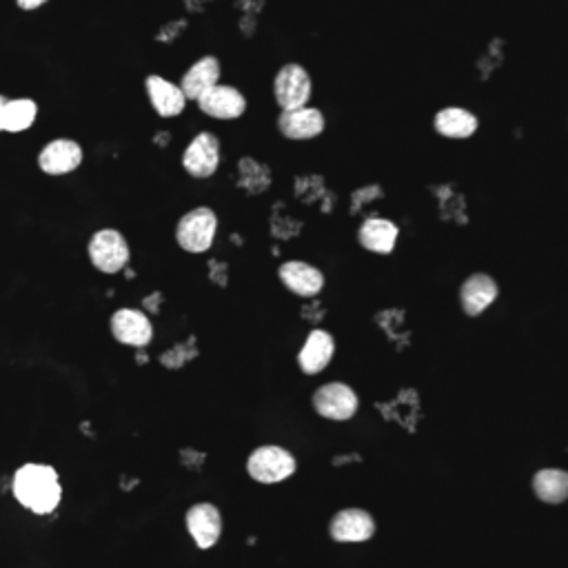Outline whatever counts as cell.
<instances>
[{"label": "cell", "mask_w": 568, "mask_h": 568, "mask_svg": "<svg viewBox=\"0 0 568 568\" xmlns=\"http://www.w3.org/2000/svg\"><path fill=\"white\" fill-rule=\"evenodd\" d=\"M9 103V98L0 94V131H3V118H5V107Z\"/></svg>", "instance_id": "cell-24"}, {"label": "cell", "mask_w": 568, "mask_h": 568, "mask_svg": "<svg viewBox=\"0 0 568 568\" xmlns=\"http://www.w3.org/2000/svg\"><path fill=\"white\" fill-rule=\"evenodd\" d=\"M500 296V287L489 273H471L460 287V304L466 316L478 318Z\"/></svg>", "instance_id": "cell-16"}, {"label": "cell", "mask_w": 568, "mask_h": 568, "mask_svg": "<svg viewBox=\"0 0 568 568\" xmlns=\"http://www.w3.org/2000/svg\"><path fill=\"white\" fill-rule=\"evenodd\" d=\"M313 409L318 415L331 422H347L360 409V398L349 384L344 382H327L316 389L311 398Z\"/></svg>", "instance_id": "cell-6"}, {"label": "cell", "mask_w": 568, "mask_h": 568, "mask_svg": "<svg viewBox=\"0 0 568 568\" xmlns=\"http://www.w3.org/2000/svg\"><path fill=\"white\" fill-rule=\"evenodd\" d=\"M145 91L151 107H154L160 118H176L185 111L189 98L182 91L180 83H171V80L162 78L158 74H151L145 78Z\"/></svg>", "instance_id": "cell-15"}, {"label": "cell", "mask_w": 568, "mask_h": 568, "mask_svg": "<svg viewBox=\"0 0 568 568\" xmlns=\"http://www.w3.org/2000/svg\"><path fill=\"white\" fill-rule=\"evenodd\" d=\"M433 125L440 136L462 140V138H471L475 131H478V118H475L469 109L446 107L435 114Z\"/></svg>", "instance_id": "cell-20"}, {"label": "cell", "mask_w": 568, "mask_h": 568, "mask_svg": "<svg viewBox=\"0 0 568 568\" xmlns=\"http://www.w3.org/2000/svg\"><path fill=\"white\" fill-rule=\"evenodd\" d=\"M38 118V105L34 98H9L3 118V131L7 134H23L32 129Z\"/></svg>", "instance_id": "cell-22"}, {"label": "cell", "mask_w": 568, "mask_h": 568, "mask_svg": "<svg viewBox=\"0 0 568 568\" xmlns=\"http://www.w3.org/2000/svg\"><path fill=\"white\" fill-rule=\"evenodd\" d=\"M218 233V216L211 207H194L178 220L176 242L187 253H205Z\"/></svg>", "instance_id": "cell-3"}, {"label": "cell", "mask_w": 568, "mask_h": 568, "mask_svg": "<svg viewBox=\"0 0 568 568\" xmlns=\"http://www.w3.org/2000/svg\"><path fill=\"white\" fill-rule=\"evenodd\" d=\"M324 127H327V118L316 107H300L291 111H280L278 116V131L287 140H311L318 138Z\"/></svg>", "instance_id": "cell-14"}, {"label": "cell", "mask_w": 568, "mask_h": 568, "mask_svg": "<svg viewBox=\"0 0 568 568\" xmlns=\"http://www.w3.org/2000/svg\"><path fill=\"white\" fill-rule=\"evenodd\" d=\"M400 229L387 218H369L358 229V242L371 253H391L398 245Z\"/></svg>", "instance_id": "cell-19"}, {"label": "cell", "mask_w": 568, "mask_h": 568, "mask_svg": "<svg viewBox=\"0 0 568 568\" xmlns=\"http://www.w3.org/2000/svg\"><path fill=\"white\" fill-rule=\"evenodd\" d=\"M185 526L198 549L209 551L220 542L225 520H222V511L216 504L196 502L194 506H189L185 513Z\"/></svg>", "instance_id": "cell-8"}, {"label": "cell", "mask_w": 568, "mask_h": 568, "mask_svg": "<svg viewBox=\"0 0 568 568\" xmlns=\"http://www.w3.org/2000/svg\"><path fill=\"white\" fill-rule=\"evenodd\" d=\"M313 94V80L307 67L300 63H284L273 78V98L280 111L307 107Z\"/></svg>", "instance_id": "cell-5"}, {"label": "cell", "mask_w": 568, "mask_h": 568, "mask_svg": "<svg viewBox=\"0 0 568 568\" xmlns=\"http://www.w3.org/2000/svg\"><path fill=\"white\" fill-rule=\"evenodd\" d=\"M109 329L111 336L120 344H125V347L145 349L147 344L154 340V322L140 309H118L109 320Z\"/></svg>", "instance_id": "cell-10"}, {"label": "cell", "mask_w": 568, "mask_h": 568, "mask_svg": "<svg viewBox=\"0 0 568 568\" xmlns=\"http://www.w3.org/2000/svg\"><path fill=\"white\" fill-rule=\"evenodd\" d=\"M83 145L71 138H54L38 151V169L47 176H67L83 165Z\"/></svg>", "instance_id": "cell-9"}, {"label": "cell", "mask_w": 568, "mask_h": 568, "mask_svg": "<svg viewBox=\"0 0 568 568\" xmlns=\"http://www.w3.org/2000/svg\"><path fill=\"white\" fill-rule=\"evenodd\" d=\"M222 65L216 56H202L191 65L180 78V87L189 100H198L207 94L209 89L220 85Z\"/></svg>", "instance_id": "cell-18"}, {"label": "cell", "mask_w": 568, "mask_h": 568, "mask_svg": "<svg viewBox=\"0 0 568 568\" xmlns=\"http://www.w3.org/2000/svg\"><path fill=\"white\" fill-rule=\"evenodd\" d=\"M87 256L98 271L107 273V276H116L129 265L131 247L127 238L118 229H98L94 236L89 238Z\"/></svg>", "instance_id": "cell-4"}, {"label": "cell", "mask_w": 568, "mask_h": 568, "mask_svg": "<svg viewBox=\"0 0 568 568\" xmlns=\"http://www.w3.org/2000/svg\"><path fill=\"white\" fill-rule=\"evenodd\" d=\"M16 502L34 515H52L63 502V484L54 466L27 462L18 466L12 478Z\"/></svg>", "instance_id": "cell-1"}, {"label": "cell", "mask_w": 568, "mask_h": 568, "mask_svg": "<svg viewBox=\"0 0 568 568\" xmlns=\"http://www.w3.org/2000/svg\"><path fill=\"white\" fill-rule=\"evenodd\" d=\"M329 535L333 542L340 544H362L375 535V520L364 509H342L331 517Z\"/></svg>", "instance_id": "cell-11"}, {"label": "cell", "mask_w": 568, "mask_h": 568, "mask_svg": "<svg viewBox=\"0 0 568 568\" xmlns=\"http://www.w3.org/2000/svg\"><path fill=\"white\" fill-rule=\"evenodd\" d=\"M278 278L284 289L298 298H316L324 289V273L304 260H289L278 267Z\"/></svg>", "instance_id": "cell-13"}, {"label": "cell", "mask_w": 568, "mask_h": 568, "mask_svg": "<svg viewBox=\"0 0 568 568\" xmlns=\"http://www.w3.org/2000/svg\"><path fill=\"white\" fill-rule=\"evenodd\" d=\"M222 160V145L216 134L211 131H200L191 138L189 145L182 151V169L191 178L205 180L216 174Z\"/></svg>", "instance_id": "cell-7"}, {"label": "cell", "mask_w": 568, "mask_h": 568, "mask_svg": "<svg viewBox=\"0 0 568 568\" xmlns=\"http://www.w3.org/2000/svg\"><path fill=\"white\" fill-rule=\"evenodd\" d=\"M298 471V460L287 446L262 444L247 458V473L258 484H282Z\"/></svg>", "instance_id": "cell-2"}, {"label": "cell", "mask_w": 568, "mask_h": 568, "mask_svg": "<svg viewBox=\"0 0 568 568\" xmlns=\"http://www.w3.org/2000/svg\"><path fill=\"white\" fill-rule=\"evenodd\" d=\"M336 355V340L329 331L313 329L298 351V367L304 375H318Z\"/></svg>", "instance_id": "cell-17"}, {"label": "cell", "mask_w": 568, "mask_h": 568, "mask_svg": "<svg viewBox=\"0 0 568 568\" xmlns=\"http://www.w3.org/2000/svg\"><path fill=\"white\" fill-rule=\"evenodd\" d=\"M198 109L213 120H236L245 116L247 98L238 87L220 83L198 100Z\"/></svg>", "instance_id": "cell-12"}, {"label": "cell", "mask_w": 568, "mask_h": 568, "mask_svg": "<svg viewBox=\"0 0 568 568\" xmlns=\"http://www.w3.org/2000/svg\"><path fill=\"white\" fill-rule=\"evenodd\" d=\"M49 0H16V5L23 9V12H36V9L43 7Z\"/></svg>", "instance_id": "cell-23"}, {"label": "cell", "mask_w": 568, "mask_h": 568, "mask_svg": "<svg viewBox=\"0 0 568 568\" xmlns=\"http://www.w3.org/2000/svg\"><path fill=\"white\" fill-rule=\"evenodd\" d=\"M533 493L544 504H562L568 500V471L540 469L533 475Z\"/></svg>", "instance_id": "cell-21"}]
</instances>
